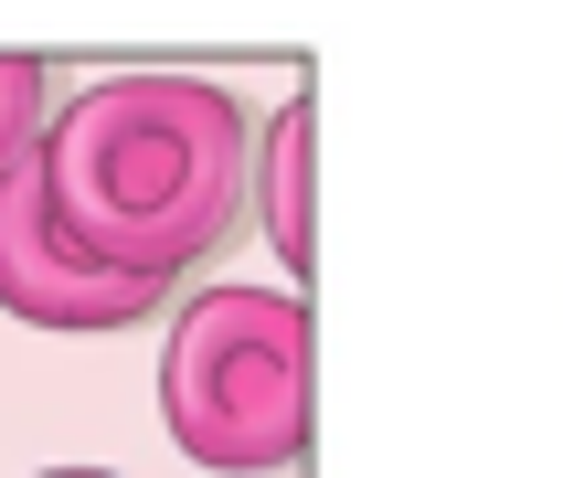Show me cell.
Segmentation results:
<instances>
[{
	"instance_id": "3957f363",
	"label": "cell",
	"mask_w": 563,
	"mask_h": 478,
	"mask_svg": "<svg viewBox=\"0 0 563 478\" xmlns=\"http://www.w3.org/2000/svg\"><path fill=\"white\" fill-rule=\"evenodd\" d=\"M309 149H319V96L298 86L277 107V127H266V149H255V223H266V245L309 277V255H319V234H309Z\"/></svg>"
},
{
	"instance_id": "6da1fadb",
	"label": "cell",
	"mask_w": 563,
	"mask_h": 478,
	"mask_svg": "<svg viewBox=\"0 0 563 478\" xmlns=\"http://www.w3.org/2000/svg\"><path fill=\"white\" fill-rule=\"evenodd\" d=\"M255 191V127L213 75H107L43 118L0 181V309L32 330H139Z\"/></svg>"
},
{
	"instance_id": "5b68a950",
	"label": "cell",
	"mask_w": 563,
	"mask_h": 478,
	"mask_svg": "<svg viewBox=\"0 0 563 478\" xmlns=\"http://www.w3.org/2000/svg\"><path fill=\"white\" fill-rule=\"evenodd\" d=\"M43 478H107V468H43Z\"/></svg>"
},
{
	"instance_id": "7a4b0ae2",
	"label": "cell",
	"mask_w": 563,
	"mask_h": 478,
	"mask_svg": "<svg viewBox=\"0 0 563 478\" xmlns=\"http://www.w3.org/2000/svg\"><path fill=\"white\" fill-rule=\"evenodd\" d=\"M159 425L191 468L266 478L309 457V298L202 287L159 351Z\"/></svg>"
},
{
	"instance_id": "277c9868",
	"label": "cell",
	"mask_w": 563,
	"mask_h": 478,
	"mask_svg": "<svg viewBox=\"0 0 563 478\" xmlns=\"http://www.w3.org/2000/svg\"><path fill=\"white\" fill-rule=\"evenodd\" d=\"M43 118H54L43 54H0V181H11V170H32V149H43Z\"/></svg>"
}]
</instances>
